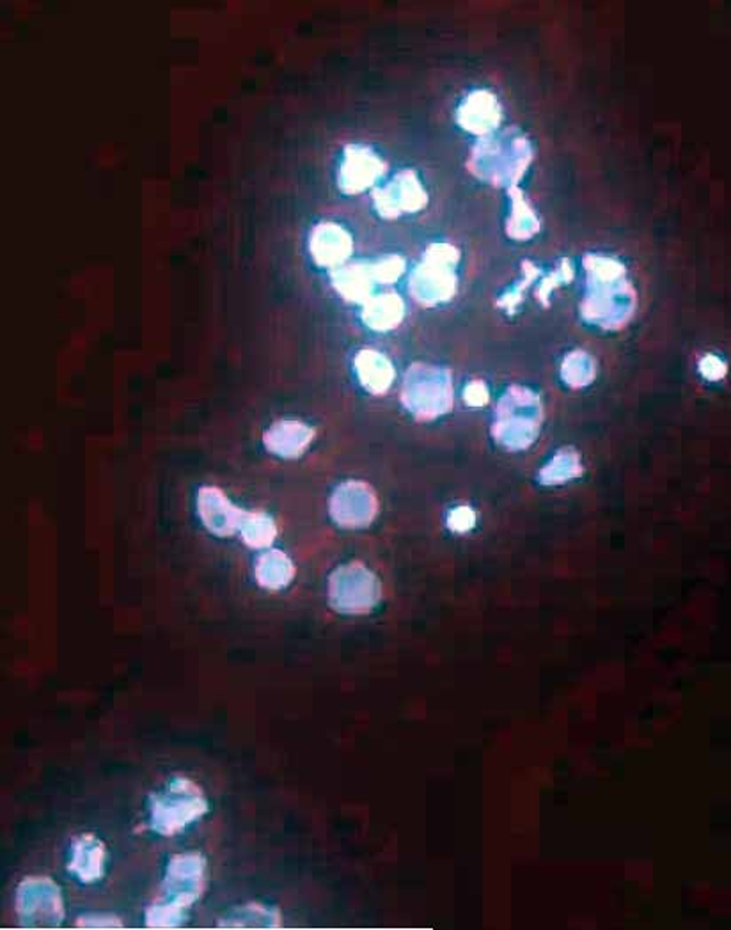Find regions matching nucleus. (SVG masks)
Wrapping results in <instances>:
<instances>
[{
	"label": "nucleus",
	"mask_w": 731,
	"mask_h": 930,
	"mask_svg": "<svg viewBox=\"0 0 731 930\" xmlns=\"http://www.w3.org/2000/svg\"><path fill=\"white\" fill-rule=\"evenodd\" d=\"M572 277H574V267H572V262H568V259H562L560 267H557L556 270H554V273H552L551 276L542 283V286H540V299L549 297V294H551L554 286L557 288L560 285H565V283L571 281Z\"/></svg>",
	"instance_id": "nucleus-29"
},
{
	"label": "nucleus",
	"mask_w": 731,
	"mask_h": 930,
	"mask_svg": "<svg viewBox=\"0 0 731 930\" xmlns=\"http://www.w3.org/2000/svg\"><path fill=\"white\" fill-rule=\"evenodd\" d=\"M387 164L378 153L364 144H348L343 153L337 185L341 192L354 196L364 192L386 175Z\"/></svg>",
	"instance_id": "nucleus-12"
},
{
	"label": "nucleus",
	"mask_w": 731,
	"mask_h": 930,
	"mask_svg": "<svg viewBox=\"0 0 731 930\" xmlns=\"http://www.w3.org/2000/svg\"><path fill=\"white\" fill-rule=\"evenodd\" d=\"M542 420L539 395L528 387H510L497 403L494 438L510 452H520L536 441Z\"/></svg>",
	"instance_id": "nucleus-5"
},
{
	"label": "nucleus",
	"mask_w": 731,
	"mask_h": 930,
	"mask_svg": "<svg viewBox=\"0 0 731 930\" xmlns=\"http://www.w3.org/2000/svg\"><path fill=\"white\" fill-rule=\"evenodd\" d=\"M309 251L318 267L337 268L354 253V239L337 222H320L309 236Z\"/></svg>",
	"instance_id": "nucleus-14"
},
{
	"label": "nucleus",
	"mask_w": 731,
	"mask_h": 930,
	"mask_svg": "<svg viewBox=\"0 0 731 930\" xmlns=\"http://www.w3.org/2000/svg\"><path fill=\"white\" fill-rule=\"evenodd\" d=\"M373 204L378 215L396 219L403 213L421 212L428 204V193L414 170H400L389 184L373 190Z\"/></svg>",
	"instance_id": "nucleus-11"
},
{
	"label": "nucleus",
	"mask_w": 731,
	"mask_h": 930,
	"mask_svg": "<svg viewBox=\"0 0 731 930\" xmlns=\"http://www.w3.org/2000/svg\"><path fill=\"white\" fill-rule=\"evenodd\" d=\"M534 158L533 144L519 129L479 137L470 150L469 167L478 180L494 187H517Z\"/></svg>",
	"instance_id": "nucleus-3"
},
{
	"label": "nucleus",
	"mask_w": 731,
	"mask_h": 930,
	"mask_svg": "<svg viewBox=\"0 0 731 930\" xmlns=\"http://www.w3.org/2000/svg\"><path fill=\"white\" fill-rule=\"evenodd\" d=\"M295 572L297 571L291 557L279 549H270L267 553H263L254 567L258 585L270 591H279L290 585Z\"/></svg>",
	"instance_id": "nucleus-22"
},
{
	"label": "nucleus",
	"mask_w": 731,
	"mask_h": 930,
	"mask_svg": "<svg viewBox=\"0 0 731 930\" xmlns=\"http://www.w3.org/2000/svg\"><path fill=\"white\" fill-rule=\"evenodd\" d=\"M562 377L566 386L580 389L589 386L597 377V364L594 357L583 351H575L566 355L562 366Z\"/></svg>",
	"instance_id": "nucleus-25"
},
{
	"label": "nucleus",
	"mask_w": 731,
	"mask_h": 930,
	"mask_svg": "<svg viewBox=\"0 0 731 930\" xmlns=\"http://www.w3.org/2000/svg\"><path fill=\"white\" fill-rule=\"evenodd\" d=\"M406 259L398 254H387L372 262L373 276L377 285H392L406 273Z\"/></svg>",
	"instance_id": "nucleus-27"
},
{
	"label": "nucleus",
	"mask_w": 731,
	"mask_h": 930,
	"mask_svg": "<svg viewBox=\"0 0 731 930\" xmlns=\"http://www.w3.org/2000/svg\"><path fill=\"white\" fill-rule=\"evenodd\" d=\"M314 429L302 421L283 420L272 424L263 435L268 452L283 458H299L313 443Z\"/></svg>",
	"instance_id": "nucleus-17"
},
{
	"label": "nucleus",
	"mask_w": 731,
	"mask_h": 930,
	"mask_svg": "<svg viewBox=\"0 0 731 930\" xmlns=\"http://www.w3.org/2000/svg\"><path fill=\"white\" fill-rule=\"evenodd\" d=\"M107 849L102 840L91 833H84L71 843L68 871L84 883L92 885L106 874Z\"/></svg>",
	"instance_id": "nucleus-16"
},
{
	"label": "nucleus",
	"mask_w": 731,
	"mask_h": 930,
	"mask_svg": "<svg viewBox=\"0 0 731 930\" xmlns=\"http://www.w3.org/2000/svg\"><path fill=\"white\" fill-rule=\"evenodd\" d=\"M401 403L421 421L446 414L453 407L450 372L430 364H412L403 378Z\"/></svg>",
	"instance_id": "nucleus-7"
},
{
	"label": "nucleus",
	"mask_w": 731,
	"mask_h": 930,
	"mask_svg": "<svg viewBox=\"0 0 731 930\" xmlns=\"http://www.w3.org/2000/svg\"><path fill=\"white\" fill-rule=\"evenodd\" d=\"M240 534L248 547L268 549L277 539L276 521L263 511H247Z\"/></svg>",
	"instance_id": "nucleus-24"
},
{
	"label": "nucleus",
	"mask_w": 731,
	"mask_h": 930,
	"mask_svg": "<svg viewBox=\"0 0 731 930\" xmlns=\"http://www.w3.org/2000/svg\"><path fill=\"white\" fill-rule=\"evenodd\" d=\"M474 513L469 508H458L450 517V525L455 531H467L473 528Z\"/></svg>",
	"instance_id": "nucleus-33"
},
{
	"label": "nucleus",
	"mask_w": 731,
	"mask_h": 930,
	"mask_svg": "<svg viewBox=\"0 0 731 930\" xmlns=\"http://www.w3.org/2000/svg\"><path fill=\"white\" fill-rule=\"evenodd\" d=\"M354 364L361 386L375 397L386 395L395 383V366L383 352L372 351V348L361 351L355 355Z\"/></svg>",
	"instance_id": "nucleus-19"
},
{
	"label": "nucleus",
	"mask_w": 731,
	"mask_h": 930,
	"mask_svg": "<svg viewBox=\"0 0 731 930\" xmlns=\"http://www.w3.org/2000/svg\"><path fill=\"white\" fill-rule=\"evenodd\" d=\"M16 917L23 929H57L65 920V898L56 881L25 877L16 888Z\"/></svg>",
	"instance_id": "nucleus-9"
},
{
	"label": "nucleus",
	"mask_w": 731,
	"mask_h": 930,
	"mask_svg": "<svg viewBox=\"0 0 731 930\" xmlns=\"http://www.w3.org/2000/svg\"><path fill=\"white\" fill-rule=\"evenodd\" d=\"M207 875V860L199 852L170 857L162 881L160 898L146 909L147 929L170 930L184 926L187 911L203 897Z\"/></svg>",
	"instance_id": "nucleus-2"
},
{
	"label": "nucleus",
	"mask_w": 731,
	"mask_h": 930,
	"mask_svg": "<svg viewBox=\"0 0 731 930\" xmlns=\"http://www.w3.org/2000/svg\"><path fill=\"white\" fill-rule=\"evenodd\" d=\"M283 926V915L279 909L267 904L248 903L236 906L219 918V929H279Z\"/></svg>",
	"instance_id": "nucleus-20"
},
{
	"label": "nucleus",
	"mask_w": 731,
	"mask_h": 930,
	"mask_svg": "<svg viewBox=\"0 0 731 930\" xmlns=\"http://www.w3.org/2000/svg\"><path fill=\"white\" fill-rule=\"evenodd\" d=\"M699 372L705 375V377L710 378V380H718L721 378L722 375L727 374V366L722 363L719 357L716 355H707L701 359L699 363Z\"/></svg>",
	"instance_id": "nucleus-32"
},
{
	"label": "nucleus",
	"mask_w": 731,
	"mask_h": 930,
	"mask_svg": "<svg viewBox=\"0 0 731 930\" xmlns=\"http://www.w3.org/2000/svg\"><path fill=\"white\" fill-rule=\"evenodd\" d=\"M510 196V215L507 221V233L513 240L533 239L542 228L539 213L534 212L524 192L519 187L508 189Z\"/></svg>",
	"instance_id": "nucleus-23"
},
{
	"label": "nucleus",
	"mask_w": 731,
	"mask_h": 930,
	"mask_svg": "<svg viewBox=\"0 0 731 930\" xmlns=\"http://www.w3.org/2000/svg\"><path fill=\"white\" fill-rule=\"evenodd\" d=\"M585 268L588 279L586 296L580 305L583 318L606 331L623 328L630 322L638 305L623 263L602 254H588Z\"/></svg>",
	"instance_id": "nucleus-1"
},
{
	"label": "nucleus",
	"mask_w": 731,
	"mask_h": 930,
	"mask_svg": "<svg viewBox=\"0 0 731 930\" xmlns=\"http://www.w3.org/2000/svg\"><path fill=\"white\" fill-rule=\"evenodd\" d=\"M383 599L378 577L363 563L341 565L329 577V604L341 615L372 613Z\"/></svg>",
	"instance_id": "nucleus-8"
},
{
	"label": "nucleus",
	"mask_w": 731,
	"mask_h": 930,
	"mask_svg": "<svg viewBox=\"0 0 731 930\" xmlns=\"http://www.w3.org/2000/svg\"><path fill=\"white\" fill-rule=\"evenodd\" d=\"M524 274L525 277L522 279L520 285L513 286L511 291H508L507 296L502 297L501 306H507L508 309L516 308L517 305L520 302V291L524 290L525 285H531L533 279L540 276L539 268L534 267L533 263H524Z\"/></svg>",
	"instance_id": "nucleus-30"
},
{
	"label": "nucleus",
	"mask_w": 731,
	"mask_h": 930,
	"mask_svg": "<svg viewBox=\"0 0 731 930\" xmlns=\"http://www.w3.org/2000/svg\"><path fill=\"white\" fill-rule=\"evenodd\" d=\"M461 251L451 244H432L424 253L423 262L410 276L409 290L424 308L442 305L453 299L458 288L456 263Z\"/></svg>",
	"instance_id": "nucleus-6"
},
{
	"label": "nucleus",
	"mask_w": 731,
	"mask_h": 930,
	"mask_svg": "<svg viewBox=\"0 0 731 930\" xmlns=\"http://www.w3.org/2000/svg\"><path fill=\"white\" fill-rule=\"evenodd\" d=\"M363 322L377 332L392 331L406 317V305L395 291L378 294L363 305Z\"/></svg>",
	"instance_id": "nucleus-21"
},
{
	"label": "nucleus",
	"mask_w": 731,
	"mask_h": 930,
	"mask_svg": "<svg viewBox=\"0 0 731 930\" xmlns=\"http://www.w3.org/2000/svg\"><path fill=\"white\" fill-rule=\"evenodd\" d=\"M502 121L501 103L494 92L478 89L465 98L456 111V123L478 137L496 134Z\"/></svg>",
	"instance_id": "nucleus-15"
},
{
	"label": "nucleus",
	"mask_w": 731,
	"mask_h": 930,
	"mask_svg": "<svg viewBox=\"0 0 731 930\" xmlns=\"http://www.w3.org/2000/svg\"><path fill=\"white\" fill-rule=\"evenodd\" d=\"M198 513L204 528L222 539L240 533L247 516V511L235 507L221 488L217 487H203L199 490Z\"/></svg>",
	"instance_id": "nucleus-13"
},
{
	"label": "nucleus",
	"mask_w": 731,
	"mask_h": 930,
	"mask_svg": "<svg viewBox=\"0 0 731 930\" xmlns=\"http://www.w3.org/2000/svg\"><path fill=\"white\" fill-rule=\"evenodd\" d=\"M580 475L583 467L579 455L574 450H563L540 470V481L545 485H560Z\"/></svg>",
	"instance_id": "nucleus-26"
},
{
	"label": "nucleus",
	"mask_w": 731,
	"mask_h": 930,
	"mask_svg": "<svg viewBox=\"0 0 731 930\" xmlns=\"http://www.w3.org/2000/svg\"><path fill=\"white\" fill-rule=\"evenodd\" d=\"M331 283L334 290L348 302L364 305L372 299L373 290L377 286L373 276L372 262L359 259V262L345 263L341 267L332 268Z\"/></svg>",
	"instance_id": "nucleus-18"
},
{
	"label": "nucleus",
	"mask_w": 731,
	"mask_h": 930,
	"mask_svg": "<svg viewBox=\"0 0 731 930\" xmlns=\"http://www.w3.org/2000/svg\"><path fill=\"white\" fill-rule=\"evenodd\" d=\"M210 810L203 788L193 779L175 776L166 787L147 797L149 829L160 837H175Z\"/></svg>",
	"instance_id": "nucleus-4"
},
{
	"label": "nucleus",
	"mask_w": 731,
	"mask_h": 930,
	"mask_svg": "<svg viewBox=\"0 0 731 930\" xmlns=\"http://www.w3.org/2000/svg\"><path fill=\"white\" fill-rule=\"evenodd\" d=\"M75 927L86 930H118L123 929V920L114 915H107V912H91V915H84L77 918Z\"/></svg>",
	"instance_id": "nucleus-28"
},
{
	"label": "nucleus",
	"mask_w": 731,
	"mask_h": 930,
	"mask_svg": "<svg viewBox=\"0 0 731 930\" xmlns=\"http://www.w3.org/2000/svg\"><path fill=\"white\" fill-rule=\"evenodd\" d=\"M332 521L346 530L368 528L378 513L377 496L363 481H345L332 494L329 502Z\"/></svg>",
	"instance_id": "nucleus-10"
},
{
	"label": "nucleus",
	"mask_w": 731,
	"mask_h": 930,
	"mask_svg": "<svg viewBox=\"0 0 731 930\" xmlns=\"http://www.w3.org/2000/svg\"><path fill=\"white\" fill-rule=\"evenodd\" d=\"M465 401L473 407L485 406L488 401V389L481 380H474L469 386L465 387Z\"/></svg>",
	"instance_id": "nucleus-31"
}]
</instances>
